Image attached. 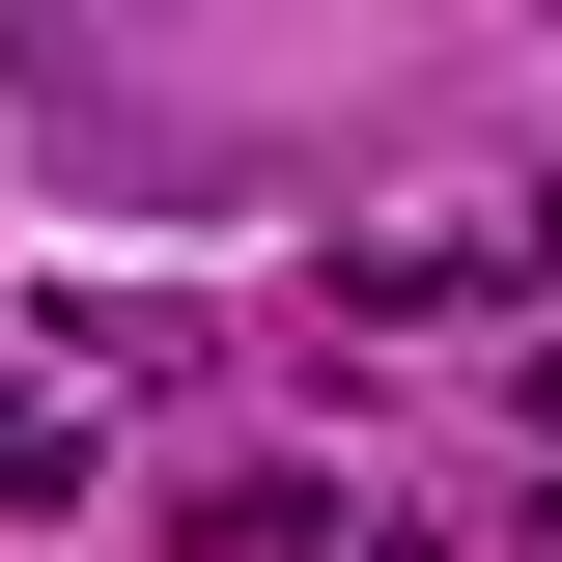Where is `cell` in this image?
Masks as SVG:
<instances>
[{"mask_svg":"<svg viewBox=\"0 0 562 562\" xmlns=\"http://www.w3.org/2000/svg\"><path fill=\"white\" fill-rule=\"evenodd\" d=\"M57 479H85V422H57V394H0V506H57Z\"/></svg>","mask_w":562,"mask_h":562,"instance_id":"1","label":"cell"}]
</instances>
